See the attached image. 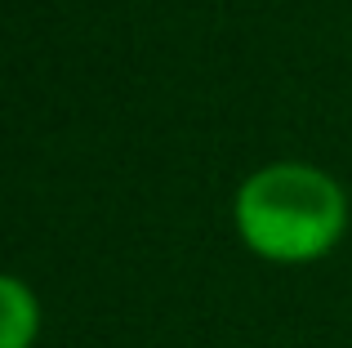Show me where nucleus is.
<instances>
[{
	"label": "nucleus",
	"instance_id": "f257e3e1",
	"mask_svg": "<svg viewBox=\"0 0 352 348\" xmlns=\"http://www.w3.org/2000/svg\"><path fill=\"white\" fill-rule=\"evenodd\" d=\"M236 232L267 263H312L339 246L348 228L344 188L326 170L276 161L236 188Z\"/></svg>",
	"mask_w": 352,
	"mask_h": 348
},
{
	"label": "nucleus",
	"instance_id": "f03ea898",
	"mask_svg": "<svg viewBox=\"0 0 352 348\" xmlns=\"http://www.w3.org/2000/svg\"><path fill=\"white\" fill-rule=\"evenodd\" d=\"M41 335V304L18 277L0 272V348H32Z\"/></svg>",
	"mask_w": 352,
	"mask_h": 348
}]
</instances>
